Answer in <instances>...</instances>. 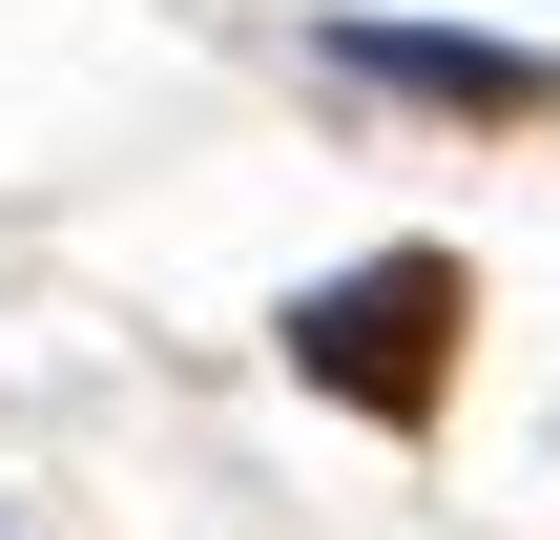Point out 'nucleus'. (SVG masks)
I'll list each match as a JSON object with an SVG mask.
<instances>
[{
  "label": "nucleus",
  "mask_w": 560,
  "mask_h": 540,
  "mask_svg": "<svg viewBox=\"0 0 560 540\" xmlns=\"http://www.w3.org/2000/svg\"><path fill=\"white\" fill-rule=\"evenodd\" d=\"M457 312H478V271H457V250H374V271H332V291H291V375L416 437V416L457 395Z\"/></svg>",
  "instance_id": "nucleus-1"
},
{
  "label": "nucleus",
  "mask_w": 560,
  "mask_h": 540,
  "mask_svg": "<svg viewBox=\"0 0 560 540\" xmlns=\"http://www.w3.org/2000/svg\"><path fill=\"white\" fill-rule=\"evenodd\" d=\"M353 62H374V83H436V104H540V62H499V42H416V21H353Z\"/></svg>",
  "instance_id": "nucleus-2"
}]
</instances>
